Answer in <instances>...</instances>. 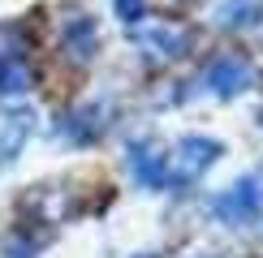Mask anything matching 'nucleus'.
I'll list each match as a JSON object with an SVG mask.
<instances>
[{
    "instance_id": "3",
    "label": "nucleus",
    "mask_w": 263,
    "mask_h": 258,
    "mask_svg": "<svg viewBox=\"0 0 263 258\" xmlns=\"http://www.w3.org/2000/svg\"><path fill=\"white\" fill-rule=\"evenodd\" d=\"M207 82H212L220 95H237V91H246V82H250V64L224 56V60L212 64V78H207Z\"/></svg>"
},
{
    "instance_id": "5",
    "label": "nucleus",
    "mask_w": 263,
    "mask_h": 258,
    "mask_svg": "<svg viewBox=\"0 0 263 258\" xmlns=\"http://www.w3.org/2000/svg\"><path fill=\"white\" fill-rule=\"evenodd\" d=\"M216 155H220L216 142H207V138H185V142H181V172L194 177V172H203Z\"/></svg>"
},
{
    "instance_id": "2",
    "label": "nucleus",
    "mask_w": 263,
    "mask_h": 258,
    "mask_svg": "<svg viewBox=\"0 0 263 258\" xmlns=\"http://www.w3.org/2000/svg\"><path fill=\"white\" fill-rule=\"evenodd\" d=\"M259 202H263L259 185H255V181H242V185H233L220 202H216V211H220L224 220H246V215L259 211Z\"/></svg>"
},
{
    "instance_id": "4",
    "label": "nucleus",
    "mask_w": 263,
    "mask_h": 258,
    "mask_svg": "<svg viewBox=\"0 0 263 258\" xmlns=\"http://www.w3.org/2000/svg\"><path fill=\"white\" fill-rule=\"evenodd\" d=\"M129 168H134V177L142 181V185H164V181H168V172H164V155H156V150H147V146L129 150Z\"/></svg>"
},
{
    "instance_id": "6",
    "label": "nucleus",
    "mask_w": 263,
    "mask_h": 258,
    "mask_svg": "<svg viewBox=\"0 0 263 258\" xmlns=\"http://www.w3.org/2000/svg\"><path fill=\"white\" fill-rule=\"evenodd\" d=\"M26 134H30V116L22 112L17 121H13V125H5V134H0V164H9V150H17Z\"/></svg>"
},
{
    "instance_id": "1",
    "label": "nucleus",
    "mask_w": 263,
    "mask_h": 258,
    "mask_svg": "<svg viewBox=\"0 0 263 258\" xmlns=\"http://www.w3.org/2000/svg\"><path fill=\"white\" fill-rule=\"evenodd\" d=\"M30 86L26 43L17 26H0V95H22Z\"/></svg>"
},
{
    "instance_id": "7",
    "label": "nucleus",
    "mask_w": 263,
    "mask_h": 258,
    "mask_svg": "<svg viewBox=\"0 0 263 258\" xmlns=\"http://www.w3.org/2000/svg\"><path fill=\"white\" fill-rule=\"evenodd\" d=\"M117 9L125 13V22H138V13H142V5H138V0H117Z\"/></svg>"
}]
</instances>
